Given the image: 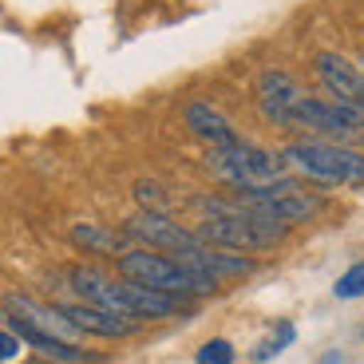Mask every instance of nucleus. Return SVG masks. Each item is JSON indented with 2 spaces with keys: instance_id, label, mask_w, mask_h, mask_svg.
I'll return each mask as SVG.
<instances>
[{
  "instance_id": "obj_1",
  "label": "nucleus",
  "mask_w": 364,
  "mask_h": 364,
  "mask_svg": "<svg viewBox=\"0 0 364 364\" xmlns=\"http://www.w3.org/2000/svg\"><path fill=\"white\" fill-rule=\"evenodd\" d=\"M68 282H72L80 301L100 305L107 313H119V317H131V321H166V317H178L182 313V297L146 289V285L127 282V277H107L95 265H75V269H68Z\"/></svg>"
},
{
  "instance_id": "obj_2",
  "label": "nucleus",
  "mask_w": 364,
  "mask_h": 364,
  "mask_svg": "<svg viewBox=\"0 0 364 364\" xmlns=\"http://www.w3.org/2000/svg\"><path fill=\"white\" fill-rule=\"evenodd\" d=\"M119 273L127 277V282H139L146 289H159V293H171V297H210V293H218V282L206 277L202 269H191V265H182L178 257L171 254H159V250H127V254H119Z\"/></svg>"
},
{
  "instance_id": "obj_3",
  "label": "nucleus",
  "mask_w": 364,
  "mask_h": 364,
  "mask_svg": "<svg viewBox=\"0 0 364 364\" xmlns=\"http://www.w3.org/2000/svg\"><path fill=\"white\" fill-rule=\"evenodd\" d=\"M277 159L289 171L305 174L309 182H321V186H364V155L341 143H328V139L289 143Z\"/></svg>"
},
{
  "instance_id": "obj_4",
  "label": "nucleus",
  "mask_w": 364,
  "mask_h": 364,
  "mask_svg": "<svg viewBox=\"0 0 364 364\" xmlns=\"http://www.w3.org/2000/svg\"><path fill=\"white\" fill-rule=\"evenodd\" d=\"M206 166L214 178L234 186V191H254V186H265V182L285 174V163L277 155H269L254 143H242V139L230 146H210Z\"/></svg>"
},
{
  "instance_id": "obj_5",
  "label": "nucleus",
  "mask_w": 364,
  "mask_h": 364,
  "mask_svg": "<svg viewBox=\"0 0 364 364\" xmlns=\"http://www.w3.org/2000/svg\"><path fill=\"white\" fill-rule=\"evenodd\" d=\"M285 127H309L317 135H325L328 143L348 135H364V107L341 100H317V95H301L289 107Z\"/></svg>"
},
{
  "instance_id": "obj_6",
  "label": "nucleus",
  "mask_w": 364,
  "mask_h": 364,
  "mask_svg": "<svg viewBox=\"0 0 364 364\" xmlns=\"http://www.w3.org/2000/svg\"><path fill=\"white\" fill-rule=\"evenodd\" d=\"M123 234L143 242L146 250H159V254H182V250L198 246L194 230H182L178 222L166 218V210H139L123 222Z\"/></svg>"
},
{
  "instance_id": "obj_7",
  "label": "nucleus",
  "mask_w": 364,
  "mask_h": 364,
  "mask_svg": "<svg viewBox=\"0 0 364 364\" xmlns=\"http://www.w3.org/2000/svg\"><path fill=\"white\" fill-rule=\"evenodd\" d=\"M60 313H64L80 333H87V337L123 341V337H135L139 333V321L107 313V309H100V305H87V301H60Z\"/></svg>"
},
{
  "instance_id": "obj_8",
  "label": "nucleus",
  "mask_w": 364,
  "mask_h": 364,
  "mask_svg": "<svg viewBox=\"0 0 364 364\" xmlns=\"http://www.w3.org/2000/svg\"><path fill=\"white\" fill-rule=\"evenodd\" d=\"M313 72H317V80L325 83V91L333 95V100L356 103V107H360L364 75H360V68H356L353 60H345V55H337V52H317V60H313Z\"/></svg>"
},
{
  "instance_id": "obj_9",
  "label": "nucleus",
  "mask_w": 364,
  "mask_h": 364,
  "mask_svg": "<svg viewBox=\"0 0 364 364\" xmlns=\"http://www.w3.org/2000/svg\"><path fill=\"white\" fill-rule=\"evenodd\" d=\"M0 305H4L9 317H24L28 325L44 328V333H52V337H60V341H72L75 345V337H80V328L60 313V305H44V301H32V297H24V293H4Z\"/></svg>"
},
{
  "instance_id": "obj_10",
  "label": "nucleus",
  "mask_w": 364,
  "mask_h": 364,
  "mask_svg": "<svg viewBox=\"0 0 364 364\" xmlns=\"http://www.w3.org/2000/svg\"><path fill=\"white\" fill-rule=\"evenodd\" d=\"M9 328L16 333L20 341H24L28 348H36L40 356H48L52 364H91V360H95V356H91L87 348L72 345V341H60V337H52V333H44V328L28 325L24 317H9Z\"/></svg>"
},
{
  "instance_id": "obj_11",
  "label": "nucleus",
  "mask_w": 364,
  "mask_h": 364,
  "mask_svg": "<svg viewBox=\"0 0 364 364\" xmlns=\"http://www.w3.org/2000/svg\"><path fill=\"white\" fill-rule=\"evenodd\" d=\"M301 100V87L293 75L285 72H265L257 80V107L265 111V119H273L277 127H285V119H289V107Z\"/></svg>"
},
{
  "instance_id": "obj_12",
  "label": "nucleus",
  "mask_w": 364,
  "mask_h": 364,
  "mask_svg": "<svg viewBox=\"0 0 364 364\" xmlns=\"http://www.w3.org/2000/svg\"><path fill=\"white\" fill-rule=\"evenodd\" d=\"M182 119H186L191 135H194V139H202L206 146H230V143H237L234 123H230V119L222 115L218 107H210V103H186Z\"/></svg>"
},
{
  "instance_id": "obj_13",
  "label": "nucleus",
  "mask_w": 364,
  "mask_h": 364,
  "mask_svg": "<svg viewBox=\"0 0 364 364\" xmlns=\"http://www.w3.org/2000/svg\"><path fill=\"white\" fill-rule=\"evenodd\" d=\"M68 237H72V246H80L83 254H127V234H119V230H107L100 226V222H75L72 230H68Z\"/></svg>"
},
{
  "instance_id": "obj_14",
  "label": "nucleus",
  "mask_w": 364,
  "mask_h": 364,
  "mask_svg": "<svg viewBox=\"0 0 364 364\" xmlns=\"http://www.w3.org/2000/svg\"><path fill=\"white\" fill-rule=\"evenodd\" d=\"M293 341H297V328H293L289 321H277V325H273V337L262 341V345L254 348V360H257V364H262V360H273V356L282 353V348H289Z\"/></svg>"
},
{
  "instance_id": "obj_15",
  "label": "nucleus",
  "mask_w": 364,
  "mask_h": 364,
  "mask_svg": "<svg viewBox=\"0 0 364 364\" xmlns=\"http://www.w3.org/2000/svg\"><path fill=\"white\" fill-rule=\"evenodd\" d=\"M333 293H337L341 301H353V297H364V262L348 265L345 273L337 277V285H333Z\"/></svg>"
},
{
  "instance_id": "obj_16",
  "label": "nucleus",
  "mask_w": 364,
  "mask_h": 364,
  "mask_svg": "<svg viewBox=\"0 0 364 364\" xmlns=\"http://www.w3.org/2000/svg\"><path fill=\"white\" fill-rule=\"evenodd\" d=\"M194 364H234V345L230 341H206V345L198 348V356H194Z\"/></svg>"
},
{
  "instance_id": "obj_17",
  "label": "nucleus",
  "mask_w": 364,
  "mask_h": 364,
  "mask_svg": "<svg viewBox=\"0 0 364 364\" xmlns=\"http://www.w3.org/2000/svg\"><path fill=\"white\" fill-rule=\"evenodd\" d=\"M135 198L143 202V210H166V202H171V194L159 186V182H151V178H143V182H135Z\"/></svg>"
},
{
  "instance_id": "obj_18",
  "label": "nucleus",
  "mask_w": 364,
  "mask_h": 364,
  "mask_svg": "<svg viewBox=\"0 0 364 364\" xmlns=\"http://www.w3.org/2000/svg\"><path fill=\"white\" fill-rule=\"evenodd\" d=\"M20 345H24V341H20L12 328H0V360H16Z\"/></svg>"
},
{
  "instance_id": "obj_19",
  "label": "nucleus",
  "mask_w": 364,
  "mask_h": 364,
  "mask_svg": "<svg viewBox=\"0 0 364 364\" xmlns=\"http://www.w3.org/2000/svg\"><path fill=\"white\" fill-rule=\"evenodd\" d=\"M321 364H341V356H337V353H328V356H325V360H321Z\"/></svg>"
},
{
  "instance_id": "obj_20",
  "label": "nucleus",
  "mask_w": 364,
  "mask_h": 364,
  "mask_svg": "<svg viewBox=\"0 0 364 364\" xmlns=\"http://www.w3.org/2000/svg\"><path fill=\"white\" fill-rule=\"evenodd\" d=\"M356 68H360V75H364V52H360V60H356ZM360 107H364V95H360Z\"/></svg>"
}]
</instances>
